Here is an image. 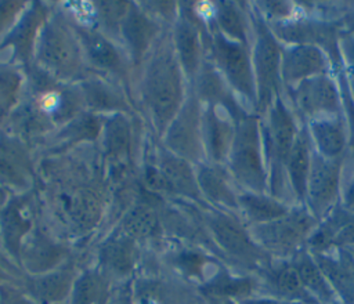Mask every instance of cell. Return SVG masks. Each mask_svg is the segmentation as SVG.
I'll return each mask as SVG.
<instances>
[{"mask_svg":"<svg viewBox=\"0 0 354 304\" xmlns=\"http://www.w3.org/2000/svg\"><path fill=\"white\" fill-rule=\"evenodd\" d=\"M148 98L152 112L160 124H165L174 115L180 98V75L169 58L156 59L148 75Z\"/></svg>","mask_w":354,"mask_h":304,"instance_id":"9c48e42d","label":"cell"},{"mask_svg":"<svg viewBox=\"0 0 354 304\" xmlns=\"http://www.w3.org/2000/svg\"><path fill=\"white\" fill-rule=\"evenodd\" d=\"M214 54L230 84L256 108L254 72L246 46L218 33L214 37Z\"/></svg>","mask_w":354,"mask_h":304,"instance_id":"52a82bcc","label":"cell"},{"mask_svg":"<svg viewBox=\"0 0 354 304\" xmlns=\"http://www.w3.org/2000/svg\"><path fill=\"white\" fill-rule=\"evenodd\" d=\"M342 159H328L313 151L304 206L318 220L326 217L337 203Z\"/></svg>","mask_w":354,"mask_h":304,"instance_id":"5b68a950","label":"cell"},{"mask_svg":"<svg viewBox=\"0 0 354 304\" xmlns=\"http://www.w3.org/2000/svg\"><path fill=\"white\" fill-rule=\"evenodd\" d=\"M40 58L55 73H68L76 65V47L72 39L57 26H47L39 43Z\"/></svg>","mask_w":354,"mask_h":304,"instance_id":"7c38bea8","label":"cell"},{"mask_svg":"<svg viewBox=\"0 0 354 304\" xmlns=\"http://www.w3.org/2000/svg\"><path fill=\"white\" fill-rule=\"evenodd\" d=\"M348 26H350V30H351V32H354V19L348 23Z\"/></svg>","mask_w":354,"mask_h":304,"instance_id":"bcb514c9","label":"cell"},{"mask_svg":"<svg viewBox=\"0 0 354 304\" xmlns=\"http://www.w3.org/2000/svg\"><path fill=\"white\" fill-rule=\"evenodd\" d=\"M86 47L90 53V57L101 66L105 68H115L119 64L118 53L113 47L102 39L100 35L95 33H84Z\"/></svg>","mask_w":354,"mask_h":304,"instance_id":"e575fe53","label":"cell"},{"mask_svg":"<svg viewBox=\"0 0 354 304\" xmlns=\"http://www.w3.org/2000/svg\"><path fill=\"white\" fill-rule=\"evenodd\" d=\"M292 264L295 265L300 281L306 290L310 293V296L318 304H332L335 289L329 283L314 256L307 253L306 250H300L295 254Z\"/></svg>","mask_w":354,"mask_h":304,"instance_id":"5bb4252c","label":"cell"},{"mask_svg":"<svg viewBox=\"0 0 354 304\" xmlns=\"http://www.w3.org/2000/svg\"><path fill=\"white\" fill-rule=\"evenodd\" d=\"M206 124L207 145L210 153L214 160L221 162L230 155L235 134V126H231L230 122L220 117L214 111L209 112Z\"/></svg>","mask_w":354,"mask_h":304,"instance_id":"d4e9b609","label":"cell"},{"mask_svg":"<svg viewBox=\"0 0 354 304\" xmlns=\"http://www.w3.org/2000/svg\"><path fill=\"white\" fill-rule=\"evenodd\" d=\"M238 304H297L278 297H246L239 300Z\"/></svg>","mask_w":354,"mask_h":304,"instance_id":"b9f144b4","label":"cell"},{"mask_svg":"<svg viewBox=\"0 0 354 304\" xmlns=\"http://www.w3.org/2000/svg\"><path fill=\"white\" fill-rule=\"evenodd\" d=\"M347 51V73H348V79H350V84H351V90L354 94V43H350L346 46Z\"/></svg>","mask_w":354,"mask_h":304,"instance_id":"7bdbcfd3","label":"cell"},{"mask_svg":"<svg viewBox=\"0 0 354 304\" xmlns=\"http://www.w3.org/2000/svg\"><path fill=\"white\" fill-rule=\"evenodd\" d=\"M264 3H266L264 4L266 11L275 18L285 17L289 11V6L285 1H264Z\"/></svg>","mask_w":354,"mask_h":304,"instance_id":"60d3db41","label":"cell"},{"mask_svg":"<svg viewBox=\"0 0 354 304\" xmlns=\"http://www.w3.org/2000/svg\"><path fill=\"white\" fill-rule=\"evenodd\" d=\"M159 229V221L155 211L148 206H134L123 218L124 235L131 239H144L153 236Z\"/></svg>","mask_w":354,"mask_h":304,"instance_id":"f1b7e54d","label":"cell"},{"mask_svg":"<svg viewBox=\"0 0 354 304\" xmlns=\"http://www.w3.org/2000/svg\"><path fill=\"white\" fill-rule=\"evenodd\" d=\"M160 174L165 180L166 188L181 192L188 196L198 195V182L194 180V174L184 159L167 158L162 162Z\"/></svg>","mask_w":354,"mask_h":304,"instance_id":"484cf974","label":"cell"},{"mask_svg":"<svg viewBox=\"0 0 354 304\" xmlns=\"http://www.w3.org/2000/svg\"><path fill=\"white\" fill-rule=\"evenodd\" d=\"M105 294V283L100 274L87 271L73 282L71 304H98Z\"/></svg>","mask_w":354,"mask_h":304,"instance_id":"4dcf8cb0","label":"cell"},{"mask_svg":"<svg viewBox=\"0 0 354 304\" xmlns=\"http://www.w3.org/2000/svg\"><path fill=\"white\" fill-rule=\"evenodd\" d=\"M19 254L22 256L26 267L35 274L51 269L61 257L59 249L41 235H35L26 240V243H22Z\"/></svg>","mask_w":354,"mask_h":304,"instance_id":"7402d4cb","label":"cell"},{"mask_svg":"<svg viewBox=\"0 0 354 304\" xmlns=\"http://www.w3.org/2000/svg\"><path fill=\"white\" fill-rule=\"evenodd\" d=\"M130 144L129 126L122 117H115L106 127V146L115 156H122L127 152Z\"/></svg>","mask_w":354,"mask_h":304,"instance_id":"d590c367","label":"cell"},{"mask_svg":"<svg viewBox=\"0 0 354 304\" xmlns=\"http://www.w3.org/2000/svg\"><path fill=\"white\" fill-rule=\"evenodd\" d=\"M228 158L235 180L245 187L248 192H267L268 169L263 144L261 122L256 115H242L238 119Z\"/></svg>","mask_w":354,"mask_h":304,"instance_id":"6da1fadb","label":"cell"},{"mask_svg":"<svg viewBox=\"0 0 354 304\" xmlns=\"http://www.w3.org/2000/svg\"><path fill=\"white\" fill-rule=\"evenodd\" d=\"M176 41H177V48L185 70L189 73L194 72L198 66V58H199V43H198L196 30L189 23L183 22L177 28Z\"/></svg>","mask_w":354,"mask_h":304,"instance_id":"d6a6232c","label":"cell"},{"mask_svg":"<svg viewBox=\"0 0 354 304\" xmlns=\"http://www.w3.org/2000/svg\"><path fill=\"white\" fill-rule=\"evenodd\" d=\"M313 256L332 287L337 290L347 301L354 303V261L347 257L340 260L329 258L324 253Z\"/></svg>","mask_w":354,"mask_h":304,"instance_id":"ffe728a7","label":"cell"},{"mask_svg":"<svg viewBox=\"0 0 354 304\" xmlns=\"http://www.w3.org/2000/svg\"><path fill=\"white\" fill-rule=\"evenodd\" d=\"M216 15L218 26L227 39L246 44V28L241 11L232 3H220Z\"/></svg>","mask_w":354,"mask_h":304,"instance_id":"1f68e13d","label":"cell"},{"mask_svg":"<svg viewBox=\"0 0 354 304\" xmlns=\"http://www.w3.org/2000/svg\"><path fill=\"white\" fill-rule=\"evenodd\" d=\"M72 275L69 271H53L40 275L29 285L33 300L40 304H57L72 290Z\"/></svg>","mask_w":354,"mask_h":304,"instance_id":"d6986e66","label":"cell"},{"mask_svg":"<svg viewBox=\"0 0 354 304\" xmlns=\"http://www.w3.org/2000/svg\"><path fill=\"white\" fill-rule=\"evenodd\" d=\"M238 209L252 227L279 218L286 214L290 207L271 195L245 191L238 195Z\"/></svg>","mask_w":354,"mask_h":304,"instance_id":"2e32d148","label":"cell"},{"mask_svg":"<svg viewBox=\"0 0 354 304\" xmlns=\"http://www.w3.org/2000/svg\"><path fill=\"white\" fill-rule=\"evenodd\" d=\"M313 141L310 138L308 130H299L293 146L289 152L286 160V178L295 193L296 199L304 205L307 180L310 174L311 156H313Z\"/></svg>","mask_w":354,"mask_h":304,"instance_id":"4fadbf2b","label":"cell"},{"mask_svg":"<svg viewBox=\"0 0 354 304\" xmlns=\"http://www.w3.org/2000/svg\"><path fill=\"white\" fill-rule=\"evenodd\" d=\"M198 185L213 203L228 209H238V196H235L225 178L217 170L203 167L198 174Z\"/></svg>","mask_w":354,"mask_h":304,"instance_id":"4316f807","label":"cell"},{"mask_svg":"<svg viewBox=\"0 0 354 304\" xmlns=\"http://www.w3.org/2000/svg\"><path fill=\"white\" fill-rule=\"evenodd\" d=\"M153 33L152 23L147 21L141 14L131 12L124 22V35L130 43L133 51L140 55L148 46Z\"/></svg>","mask_w":354,"mask_h":304,"instance_id":"836d02e7","label":"cell"},{"mask_svg":"<svg viewBox=\"0 0 354 304\" xmlns=\"http://www.w3.org/2000/svg\"><path fill=\"white\" fill-rule=\"evenodd\" d=\"M270 279L277 290L278 298L297 304H318L303 286L292 261L274 269Z\"/></svg>","mask_w":354,"mask_h":304,"instance_id":"44dd1931","label":"cell"},{"mask_svg":"<svg viewBox=\"0 0 354 304\" xmlns=\"http://www.w3.org/2000/svg\"><path fill=\"white\" fill-rule=\"evenodd\" d=\"M290 88L297 111L307 116L308 120L339 116L342 108L340 95L329 73L310 77Z\"/></svg>","mask_w":354,"mask_h":304,"instance_id":"ba28073f","label":"cell"},{"mask_svg":"<svg viewBox=\"0 0 354 304\" xmlns=\"http://www.w3.org/2000/svg\"><path fill=\"white\" fill-rule=\"evenodd\" d=\"M254 33L256 40L252 53V64L256 82V111L260 115H264L272 102L281 97V65L283 50L272 29L263 18L254 21Z\"/></svg>","mask_w":354,"mask_h":304,"instance_id":"3957f363","label":"cell"},{"mask_svg":"<svg viewBox=\"0 0 354 304\" xmlns=\"http://www.w3.org/2000/svg\"><path fill=\"white\" fill-rule=\"evenodd\" d=\"M277 39H283L285 41L295 44H311L321 48V46H328L333 43L335 30L333 28L306 21H295L278 23L277 29L272 30Z\"/></svg>","mask_w":354,"mask_h":304,"instance_id":"e0dca14e","label":"cell"},{"mask_svg":"<svg viewBox=\"0 0 354 304\" xmlns=\"http://www.w3.org/2000/svg\"><path fill=\"white\" fill-rule=\"evenodd\" d=\"M351 243H354V214L339 206L317 224L307 240L313 254Z\"/></svg>","mask_w":354,"mask_h":304,"instance_id":"8fae6325","label":"cell"},{"mask_svg":"<svg viewBox=\"0 0 354 304\" xmlns=\"http://www.w3.org/2000/svg\"><path fill=\"white\" fill-rule=\"evenodd\" d=\"M196 126V111L191 106H187L183 116L173 126L170 135V142L173 144V148L185 155L194 153L198 137Z\"/></svg>","mask_w":354,"mask_h":304,"instance_id":"f546056e","label":"cell"},{"mask_svg":"<svg viewBox=\"0 0 354 304\" xmlns=\"http://www.w3.org/2000/svg\"><path fill=\"white\" fill-rule=\"evenodd\" d=\"M332 304H336V303H332Z\"/></svg>","mask_w":354,"mask_h":304,"instance_id":"7dc6e473","label":"cell"},{"mask_svg":"<svg viewBox=\"0 0 354 304\" xmlns=\"http://www.w3.org/2000/svg\"><path fill=\"white\" fill-rule=\"evenodd\" d=\"M328 58L322 48L311 44H295L282 51L281 76L286 87L328 73Z\"/></svg>","mask_w":354,"mask_h":304,"instance_id":"30bf717a","label":"cell"},{"mask_svg":"<svg viewBox=\"0 0 354 304\" xmlns=\"http://www.w3.org/2000/svg\"><path fill=\"white\" fill-rule=\"evenodd\" d=\"M0 181L10 185H18L21 181L19 173L17 171L15 166L0 155Z\"/></svg>","mask_w":354,"mask_h":304,"instance_id":"f35d334b","label":"cell"},{"mask_svg":"<svg viewBox=\"0 0 354 304\" xmlns=\"http://www.w3.org/2000/svg\"><path fill=\"white\" fill-rule=\"evenodd\" d=\"M30 228V218L21 203H11L1 214V231L7 249L19 256L21 246Z\"/></svg>","mask_w":354,"mask_h":304,"instance_id":"603a6c76","label":"cell"},{"mask_svg":"<svg viewBox=\"0 0 354 304\" xmlns=\"http://www.w3.org/2000/svg\"><path fill=\"white\" fill-rule=\"evenodd\" d=\"M318 220L303 205L296 209H289L286 214L268 222L252 225L250 235L257 245L268 254L281 257L296 254L301 246L307 243Z\"/></svg>","mask_w":354,"mask_h":304,"instance_id":"277c9868","label":"cell"},{"mask_svg":"<svg viewBox=\"0 0 354 304\" xmlns=\"http://www.w3.org/2000/svg\"><path fill=\"white\" fill-rule=\"evenodd\" d=\"M252 289L253 283L249 278L220 274L205 286V293L209 296V298H236L239 301L250 297Z\"/></svg>","mask_w":354,"mask_h":304,"instance_id":"83f0119b","label":"cell"},{"mask_svg":"<svg viewBox=\"0 0 354 304\" xmlns=\"http://www.w3.org/2000/svg\"><path fill=\"white\" fill-rule=\"evenodd\" d=\"M0 304H37L35 300H30L21 294L19 292L10 289V287H3L0 289Z\"/></svg>","mask_w":354,"mask_h":304,"instance_id":"ab89813d","label":"cell"},{"mask_svg":"<svg viewBox=\"0 0 354 304\" xmlns=\"http://www.w3.org/2000/svg\"><path fill=\"white\" fill-rule=\"evenodd\" d=\"M299 129L292 112L281 97L267 111V123H261L263 144L268 169L270 195L281 200L286 178V160L293 146Z\"/></svg>","mask_w":354,"mask_h":304,"instance_id":"7a4b0ae2","label":"cell"},{"mask_svg":"<svg viewBox=\"0 0 354 304\" xmlns=\"http://www.w3.org/2000/svg\"><path fill=\"white\" fill-rule=\"evenodd\" d=\"M18 76L7 69H0V113L7 111L14 99L18 90Z\"/></svg>","mask_w":354,"mask_h":304,"instance_id":"8d00e7d4","label":"cell"},{"mask_svg":"<svg viewBox=\"0 0 354 304\" xmlns=\"http://www.w3.org/2000/svg\"><path fill=\"white\" fill-rule=\"evenodd\" d=\"M136 256L134 239L124 234L111 238L100 253L102 267L115 275H127L134 265Z\"/></svg>","mask_w":354,"mask_h":304,"instance_id":"ac0fdd59","label":"cell"},{"mask_svg":"<svg viewBox=\"0 0 354 304\" xmlns=\"http://www.w3.org/2000/svg\"><path fill=\"white\" fill-rule=\"evenodd\" d=\"M344 209L354 214V181L344 193Z\"/></svg>","mask_w":354,"mask_h":304,"instance_id":"ee69618b","label":"cell"},{"mask_svg":"<svg viewBox=\"0 0 354 304\" xmlns=\"http://www.w3.org/2000/svg\"><path fill=\"white\" fill-rule=\"evenodd\" d=\"M308 134L319 155L328 159L340 158L346 145V135L339 117L310 120Z\"/></svg>","mask_w":354,"mask_h":304,"instance_id":"9a60e30c","label":"cell"},{"mask_svg":"<svg viewBox=\"0 0 354 304\" xmlns=\"http://www.w3.org/2000/svg\"><path fill=\"white\" fill-rule=\"evenodd\" d=\"M209 227L216 243L242 264L257 267L267 260L268 253L257 245L249 228L232 216L216 213L210 216Z\"/></svg>","mask_w":354,"mask_h":304,"instance_id":"8992f818","label":"cell"},{"mask_svg":"<svg viewBox=\"0 0 354 304\" xmlns=\"http://www.w3.org/2000/svg\"><path fill=\"white\" fill-rule=\"evenodd\" d=\"M64 206L72 222L82 229L94 227L101 214L100 202L88 191H80L69 196Z\"/></svg>","mask_w":354,"mask_h":304,"instance_id":"cb8c5ba5","label":"cell"},{"mask_svg":"<svg viewBox=\"0 0 354 304\" xmlns=\"http://www.w3.org/2000/svg\"><path fill=\"white\" fill-rule=\"evenodd\" d=\"M178 267L188 275H199L201 274V269L203 267V257L196 254V253H192V251H188V253H183L178 260Z\"/></svg>","mask_w":354,"mask_h":304,"instance_id":"74e56055","label":"cell"},{"mask_svg":"<svg viewBox=\"0 0 354 304\" xmlns=\"http://www.w3.org/2000/svg\"><path fill=\"white\" fill-rule=\"evenodd\" d=\"M209 304H236L231 298H210Z\"/></svg>","mask_w":354,"mask_h":304,"instance_id":"f6af8a7d","label":"cell"}]
</instances>
